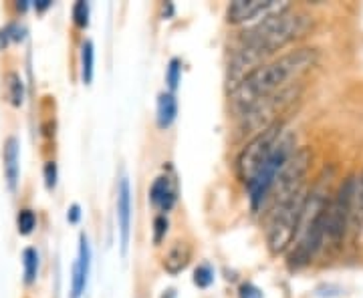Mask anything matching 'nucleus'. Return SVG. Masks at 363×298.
Returning <instances> with one entry per match:
<instances>
[{
  "label": "nucleus",
  "mask_w": 363,
  "mask_h": 298,
  "mask_svg": "<svg viewBox=\"0 0 363 298\" xmlns=\"http://www.w3.org/2000/svg\"><path fill=\"white\" fill-rule=\"evenodd\" d=\"M281 135H283V125L275 123L268 129L256 133L249 141V146L242 149V153L238 155V161H236V174H238L240 182H245L247 186L253 182L254 176L260 172V167L264 165V161L273 153V149L277 148Z\"/></svg>",
  "instance_id": "obj_7"
},
{
  "label": "nucleus",
  "mask_w": 363,
  "mask_h": 298,
  "mask_svg": "<svg viewBox=\"0 0 363 298\" xmlns=\"http://www.w3.org/2000/svg\"><path fill=\"white\" fill-rule=\"evenodd\" d=\"M23 266H25V282L33 284L38 274V252L35 248H27L23 252Z\"/></svg>",
  "instance_id": "obj_20"
},
{
  "label": "nucleus",
  "mask_w": 363,
  "mask_h": 298,
  "mask_svg": "<svg viewBox=\"0 0 363 298\" xmlns=\"http://www.w3.org/2000/svg\"><path fill=\"white\" fill-rule=\"evenodd\" d=\"M89 268H91V248H89L87 236L81 234V238H79V258L73 266V298H79L83 295V290L87 286V278H89Z\"/></svg>",
  "instance_id": "obj_12"
},
{
  "label": "nucleus",
  "mask_w": 363,
  "mask_h": 298,
  "mask_svg": "<svg viewBox=\"0 0 363 298\" xmlns=\"http://www.w3.org/2000/svg\"><path fill=\"white\" fill-rule=\"evenodd\" d=\"M319 61L317 49H297L277 57L271 63L258 65L247 73L232 91V105L238 113L247 111L260 99L277 95L292 87L303 74H307Z\"/></svg>",
  "instance_id": "obj_2"
},
{
  "label": "nucleus",
  "mask_w": 363,
  "mask_h": 298,
  "mask_svg": "<svg viewBox=\"0 0 363 298\" xmlns=\"http://www.w3.org/2000/svg\"><path fill=\"white\" fill-rule=\"evenodd\" d=\"M176 187L172 184V180L166 176L155 178V182L149 187V202L160 210V212H170L176 204Z\"/></svg>",
  "instance_id": "obj_13"
},
{
  "label": "nucleus",
  "mask_w": 363,
  "mask_h": 298,
  "mask_svg": "<svg viewBox=\"0 0 363 298\" xmlns=\"http://www.w3.org/2000/svg\"><path fill=\"white\" fill-rule=\"evenodd\" d=\"M49 6H51V0H38V2H35V8L36 10H40V12L47 10Z\"/></svg>",
  "instance_id": "obj_29"
},
{
  "label": "nucleus",
  "mask_w": 363,
  "mask_h": 298,
  "mask_svg": "<svg viewBox=\"0 0 363 298\" xmlns=\"http://www.w3.org/2000/svg\"><path fill=\"white\" fill-rule=\"evenodd\" d=\"M6 93L14 107H21L25 103V83L18 73L6 74Z\"/></svg>",
  "instance_id": "obj_17"
},
{
  "label": "nucleus",
  "mask_w": 363,
  "mask_h": 298,
  "mask_svg": "<svg viewBox=\"0 0 363 298\" xmlns=\"http://www.w3.org/2000/svg\"><path fill=\"white\" fill-rule=\"evenodd\" d=\"M176 115H178V101L172 93H162L160 99H158V127L160 129H168L174 121H176Z\"/></svg>",
  "instance_id": "obj_16"
},
{
  "label": "nucleus",
  "mask_w": 363,
  "mask_h": 298,
  "mask_svg": "<svg viewBox=\"0 0 363 298\" xmlns=\"http://www.w3.org/2000/svg\"><path fill=\"white\" fill-rule=\"evenodd\" d=\"M309 29H311V18L303 12L290 10L289 4L285 8L266 14L253 29L242 33L240 49L232 57L230 73L232 77H236L245 73L249 67H258L262 59L287 46L292 40L305 37Z\"/></svg>",
  "instance_id": "obj_1"
},
{
  "label": "nucleus",
  "mask_w": 363,
  "mask_h": 298,
  "mask_svg": "<svg viewBox=\"0 0 363 298\" xmlns=\"http://www.w3.org/2000/svg\"><path fill=\"white\" fill-rule=\"evenodd\" d=\"M329 180V178H327ZM321 178L317 186L307 193L303 216L299 226V240L295 242V250L289 254L290 268H303L315 258V254L325 244V214L329 206V182Z\"/></svg>",
  "instance_id": "obj_3"
},
{
  "label": "nucleus",
  "mask_w": 363,
  "mask_h": 298,
  "mask_svg": "<svg viewBox=\"0 0 363 298\" xmlns=\"http://www.w3.org/2000/svg\"><path fill=\"white\" fill-rule=\"evenodd\" d=\"M166 81H168L170 91H176V89H178V85H180L182 81L180 59H172V61H170V67H168V73H166Z\"/></svg>",
  "instance_id": "obj_24"
},
{
  "label": "nucleus",
  "mask_w": 363,
  "mask_h": 298,
  "mask_svg": "<svg viewBox=\"0 0 363 298\" xmlns=\"http://www.w3.org/2000/svg\"><path fill=\"white\" fill-rule=\"evenodd\" d=\"M238 298H262V290L254 286L253 282H245L238 288Z\"/></svg>",
  "instance_id": "obj_27"
},
{
  "label": "nucleus",
  "mask_w": 363,
  "mask_h": 298,
  "mask_svg": "<svg viewBox=\"0 0 363 298\" xmlns=\"http://www.w3.org/2000/svg\"><path fill=\"white\" fill-rule=\"evenodd\" d=\"M301 93V87L299 85H292L289 89L277 93V95H271L266 99H260L256 101L254 105H251L247 111H242V121H245V129L247 131H253V133H260L264 129H268L271 125L279 123L277 121V115L283 113L290 103L299 97Z\"/></svg>",
  "instance_id": "obj_8"
},
{
  "label": "nucleus",
  "mask_w": 363,
  "mask_h": 298,
  "mask_svg": "<svg viewBox=\"0 0 363 298\" xmlns=\"http://www.w3.org/2000/svg\"><path fill=\"white\" fill-rule=\"evenodd\" d=\"M93 65H95L93 42L85 40L83 49H81V74H83V83L85 85H91V81H93Z\"/></svg>",
  "instance_id": "obj_18"
},
{
  "label": "nucleus",
  "mask_w": 363,
  "mask_h": 298,
  "mask_svg": "<svg viewBox=\"0 0 363 298\" xmlns=\"http://www.w3.org/2000/svg\"><path fill=\"white\" fill-rule=\"evenodd\" d=\"M285 6L287 4H279L277 0H234L226 10V21L230 25H240L253 21L256 16H266Z\"/></svg>",
  "instance_id": "obj_10"
},
{
  "label": "nucleus",
  "mask_w": 363,
  "mask_h": 298,
  "mask_svg": "<svg viewBox=\"0 0 363 298\" xmlns=\"http://www.w3.org/2000/svg\"><path fill=\"white\" fill-rule=\"evenodd\" d=\"M2 159H4V176L8 187L14 189L18 184V174H21V163H18V139L16 137H8L4 141L2 149Z\"/></svg>",
  "instance_id": "obj_15"
},
{
  "label": "nucleus",
  "mask_w": 363,
  "mask_h": 298,
  "mask_svg": "<svg viewBox=\"0 0 363 298\" xmlns=\"http://www.w3.org/2000/svg\"><path fill=\"white\" fill-rule=\"evenodd\" d=\"M168 218L166 216H158L155 220H153V242L155 244H162V240L166 238V234H168Z\"/></svg>",
  "instance_id": "obj_25"
},
{
  "label": "nucleus",
  "mask_w": 363,
  "mask_h": 298,
  "mask_svg": "<svg viewBox=\"0 0 363 298\" xmlns=\"http://www.w3.org/2000/svg\"><path fill=\"white\" fill-rule=\"evenodd\" d=\"M16 226H18V232L23 236H29L36 226V216L33 210H21L18 216H16Z\"/></svg>",
  "instance_id": "obj_22"
},
{
  "label": "nucleus",
  "mask_w": 363,
  "mask_h": 298,
  "mask_svg": "<svg viewBox=\"0 0 363 298\" xmlns=\"http://www.w3.org/2000/svg\"><path fill=\"white\" fill-rule=\"evenodd\" d=\"M307 200V189L301 187L297 193H292L289 200L277 204L273 208V214L266 226V246L271 254H281L292 244V240L299 234L303 206Z\"/></svg>",
  "instance_id": "obj_4"
},
{
  "label": "nucleus",
  "mask_w": 363,
  "mask_h": 298,
  "mask_svg": "<svg viewBox=\"0 0 363 298\" xmlns=\"http://www.w3.org/2000/svg\"><path fill=\"white\" fill-rule=\"evenodd\" d=\"M295 141L297 137L292 133L283 131L277 148L273 149V153L268 155V159L264 161V165L260 167V172L254 176V180L249 184V193H251V206L254 212L262 210L266 200L273 193V187L277 184V178L281 174V170L285 167V163L289 161V157L295 153Z\"/></svg>",
  "instance_id": "obj_5"
},
{
  "label": "nucleus",
  "mask_w": 363,
  "mask_h": 298,
  "mask_svg": "<svg viewBox=\"0 0 363 298\" xmlns=\"http://www.w3.org/2000/svg\"><path fill=\"white\" fill-rule=\"evenodd\" d=\"M117 224H119L121 252L125 254L129 244V232H132V187L127 178H121L117 186Z\"/></svg>",
  "instance_id": "obj_11"
},
{
  "label": "nucleus",
  "mask_w": 363,
  "mask_h": 298,
  "mask_svg": "<svg viewBox=\"0 0 363 298\" xmlns=\"http://www.w3.org/2000/svg\"><path fill=\"white\" fill-rule=\"evenodd\" d=\"M351 224L362 228L363 226V172L355 178L353 187V208H351Z\"/></svg>",
  "instance_id": "obj_19"
},
{
  "label": "nucleus",
  "mask_w": 363,
  "mask_h": 298,
  "mask_svg": "<svg viewBox=\"0 0 363 298\" xmlns=\"http://www.w3.org/2000/svg\"><path fill=\"white\" fill-rule=\"evenodd\" d=\"M353 187L355 178L349 176L341 182L335 195H331L325 214V244L341 246L345 234L351 226V208H353Z\"/></svg>",
  "instance_id": "obj_6"
},
{
  "label": "nucleus",
  "mask_w": 363,
  "mask_h": 298,
  "mask_svg": "<svg viewBox=\"0 0 363 298\" xmlns=\"http://www.w3.org/2000/svg\"><path fill=\"white\" fill-rule=\"evenodd\" d=\"M192 260V246L184 240H178L170 246V250L164 256V268L168 274H180L182 270L188 268Z\"/></svg>",
  "instance_id": "obj_14"
},
{
  "label": "nucleus",
  "mask_w": 363,
  "mask_h": 298,
  "mask_svg": "<svg viewBox=\"0 0 363 298\" xmlns=\"http://www.w3.org/2000/svg\"><path fill=\"white\" fill-rule=\"evenodd\" d=\"M212 282H214V270L208 264H200L194 270V284L198 288H208V286H212Z\"/></svg>",
  "instance_id": "obj_21"
},
{
  "label": "nucleus",
  "mask_w": 363,
  "mask_h": 298,
  "mask_svg": "<svg viewBox=\"0 0 363 298\" xmlns=\"http://www.w3.org/2000/svg\"><path fill=\"white\" fill-rule=\"evenodd\" d=\"M73 21L79 29H87L89 27V4L87 2H77L73 6Z\"/></svg>",
  "instance_id": "obj_23"
},
{
  "label": "nucleus",
  "mask_w": 363,
  "mask_h": 298,
  "mask_svg": "<svg viewBox=\"0 0 363 298\" xmlns=\"http://www.w3.org/2000/svg\"><path fill=\"white\" fill-rule=\"evenodd\" d=\"M311 149L301 148L297 149L292 155L289 157V161L285 163V167L281 170L279 178H277V184L273 187V198H275V206L289 200L292 193H297L303 182H305V176L309 172V165H311Z\"/></svg>",
  "instance_id": "obj_9"
},
{
  "label": "nucleus",
  "mask_w": 363,
  "mask_h": 298,
  "mask_svg": "<svg viewBox=\"0 0 363 298\" xmlns=\"http://www.w3.org/2000/svg\"><path fill=\"white\" fill-rule=\"evenodd\" d=\"M67 220H69L71 224H77L79 220H81V208H79V204H73L71 208H69Z\"/></svg>",
  "instance_id": "obj_28"
},
{
  "label": "nucleus",
  "mask_w": 363,
  "mask_h": 298,
  "mask_svg": "<svg viewBox=\"0 0 363 298\" xmlns=\"http://www.w3.org/2000/svg\"><path fill=\"white\" fill-rule=\"evenodd\" d=\"M45 184L49 189L57 186V163L55 161H47L45 163Z\"/></svg>",
  "instance_id": "obj_26"
}]
</instances>
